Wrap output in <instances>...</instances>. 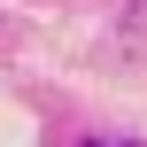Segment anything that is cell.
<instances>
[{
	"mask_svg": "<svg viewBox=\"0 0 147 147\" xmlns=\"http://www.w3.org/2000/svg\"><path fill=\"white\" fill-rule=\"evenodd\" d=\"M85 147H116V140H85Z\"/></svg>",
	"mask_w": 147,
	"mask_h": 147,
	"instance_id": "1",
	"label": "cell"
}]
</instances>
